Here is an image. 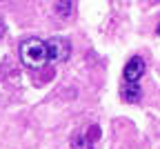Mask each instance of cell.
I'll return each mask as SVG.
<instances>
[{
	"mask_svg": "<svg viewBox=\"0 0 160 149\" xmlns=\"http://www.w3.org/2000/svg\"><path fill=\"white\" fill-rule=\"evenodd\" d=\"M20 60L22 65L29 69H40L42 65H47V45L40 38H27L20 45Z\"/></svg>",
	"mask_w": 160,
	"mask_h": 149,
	"instance_id": "6da1fadb",
	"label": "cell"
},
{
	"mask_svg": "<svg viewBox=\"0 0 160 149\" xmlns=\"http://www.w3.org/2000/svg\"><path fill=\"white\" fill-rule=\"evenodd\" d=\"M47 60L49 62H65L71 56V47H69V40L65 38H49L47 42Z\"/></svg>",
	"mask_w": 160,
	"mask_h": 149,
	"instance_id": "7a4b0ae2",
	"label": "cell"
},
{
	"mask_svg": "<svg viewBox=\"0 0 160 149\" xmlns=\"http://www.w3.org/2000/svg\"><path fill=\"white\" fill-rule=\"evenodd\" d=\"M145 74V60L140 56H133L125 65V82H138Z\"/></svg>",
	"mask_w": 160,
	"mask_h": 149,
	"instance_id": "3957f363",
	"label": "cell"
},
{
	"mask_svg": "<svg viewBox=\"0 0 160 149\" xmlns=\"http://www.w3.org/2000/svg\"><path fill=\"white\" fill-rule=\"evenodd\" d=\"M120 94H122V98L127 102H138L140 96H142V89H140L138 82H125L122 89H120Z\"/></svg>",
	"mask_w": 160,
	"mask_h": 149,
	"instance_id": "277c9868",
	"label": "cell"
},
{
	"mask_svg": "<svg viewBox=\"0 0 160 149\" xmlns=\"http://www.w3.org/2000/svg\"><path fill=\"white\" fill-rule=\"evenodd\" d=\"M71 149H93V140L85 134H76L71 138Z\"/></svg>",
	"mask_w": 160,
	"mask_h": 149,
	"instance_id": "5b68a950",
	"label": "cell"
},
{
	"mask_svg": "<svg viewBox=\"0 0 160 149\" xmlns=\"http://www.w3.org/2000/svg\"><path fill=\"white\" fill-rule=\"evenodd\" d=\"M71 9H73L71 0H56V11H58L60 18H69L71 16Z\"/></svg>",
	"mask_w": 160,
	"mask_h": 149,
	"instance_id": "8992f818",
	"label": "cell"
},
{
	"mask_svg": "<svg viewBox=\"0 0 160 149\" xmlns=\"http://www.w3.org/2000/svg\"><path fill=\"white\" fill-rule=\"evenodd\" d=\"M2 33H5V25L0 23V38H2Z\"/></svg>",
	"mask_w": 160,
	"mask_h": 149,
	"instance_id": "52a82bcc",
	"label": "cell"
},
{
	"mask_svg": "<svg viewBox=\"0 0 160 149\" xmlns=\"http://www.w3.org/2000/svg\"><path fill=\"white\" fill-rule=\"evenodd\" d=\"M158 36H160V25H158Z\"/></svg>",
	"mask_w": 160,
	"mask_h": 149,
	"instance_id": "ba28073f",
	"label": "cell"
}]
</instances>
